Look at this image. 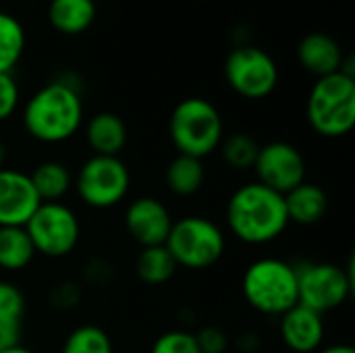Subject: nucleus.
I'll return each instance as SVG.
<instances>
[{
  "label": "nucleus",
  "mask_w": 355,
  "mask_h": 353,
  "mask_svg": "<svg viewBox=\"0 0 355 353\" xmlns=\"http://www.w3.org/2000/svg\"><path fill=\"white\" fill-rule=\"evenodd\" d=\"M83 125V98L71 79H54L42 85L23 106V127L40 144L69 141Z\"/></svg>",
  "instance_id": "obj_1"
},
{
  "label": "nucleus",
  "mask_w": 355,
  "mask_h": 353,
  "mask_svg": "<svg viewBox=\"0 0 355 353\" xmlns=\"http://www.w3.org/2000/svg\"><path fill=\"white\" fill-rule=\"evenodd\" d=\"M227 227L248 246L272 243L289 227L285 198L258 181L243 183L227 202Z\"/></svg>",
  "instance_id": "obj_2"
},
{
  "label": "nucleus",
  "mask_w": 355,
  "mask_h": 353,
  "mask_svg": "<svg viewBox=\"0 0 355 353\" xmlns=\"http://www.w3.org/2000/svg\"><path fill=\"white\" fill-rule=\"evenodd\" d=\"M241 293L252 310L281 318L300 304L297 268L281 258H258L243 273Z\"/></svg>",
  "instance_id": "obj_3"
},
{
  "label": "nucleus",
  "mask_w": 355,
  "mask_h": 353,
  "mask_svg": "<svg viewBox=\"0 0 355 353\" xmlns=\"http://www.w3.org/2000/svg\"><path fill=\"white\" fill-rule=\"evenodd\" d=\"M168 135L179 154L204 160L218 150L225 135V123L210 100L191 96L173 108Z\"/></svg>",
  "instance_id": "obj_4"
},
{
  "label": "nucleus",
  "mask_w": 355,
  "mask_h": 353,
  "mask_svg": "<svg viewBox=\"0 0 355 353\" xmlns=\"http://www.w3.org/2000/svg\"><path fill=\"white\" fill-rule=\"evenodd\" d=\"M306 117L320 137L347 135L355 125V77L341 71L318 77L306 102Z\"/></svg>",
  "instance_id": "obj_5"
},
{
  "label": "nucleus",
  "mask_w": 355,
  "mask_h": 353,
  "mask_svg": "<svg viewBox=\"0 0 355 353\" xmlns=\"http://www.w3.org/2000/svg\"><path fill=\"white\" fill-rule=\"evenodd\" d=\"M164 248L179 268L206 270L223 258L227 237L223 229L206 216H183L173 223Z\"/></svg>",
  "instance_id": "obj_6"
},
{
  "label": "nucleus",
  "mask_w": 355,
  "mask_h": 353,
  "mask_svg": "<svg viewBox=\"0 0 355 353\" xmlns=\"http://www.w3.org/2000/svg\"><path fill=\"white\" fill-rule=\"evenodd\" d=\"M131 189V173L119 156H89L75 177L79 200L96 210L119 206Z\"/></svg>",
  "instance_id": "obj_7"
},
{
  "label": "nucleus",
  "mask_w": 355,
  "mask_h": 353,
  "mask_svg": "<svg viewBox=\"0 0 355 353\" xmlns=\"http://www.w3.org/2000/svg\"><path fill=\"white\" fill-rule=\"evenodd\" d=\"M225 79L237 96L245 100H262L277 89L279 67L266 50L241 44L227 54Z\"/></svg>",
  "instance_id": "obj_8"
},
{
  "label": "nucleus",
  "mask_w": 355,
  "mask_h": 353,
  "mask_svg": "<svg viewBox=\"0 0 355 353\" xmlns=\"http://www.w3.org/2000/svg\"><path fill=\"white\" fill-rule=\"evenodd\" d=\"M35 254L46 258L69 256L81 239L77 214L62 202H42L25 225Z\"/></svg>",
  "instance_id": "obj_9"
},
{
  "label": "nucleus",
  "mask_w": 355,
  "mask_h": 353,
  "mask_svg": "<svg viewBox=\"0 0 355 353\" xmlns=\"http://www.w3.org/2000/svg\"><path fill=\"white\" fill-rule=\"evenodd\" d=\"M354 289L352 262L349 268H343L333 262H310L297 268V293L300 304L327 314L341 308Z\"/></svg>",
  "instance_id": "obj_10"
},
{
  "label": "nucleus",
  "mask_w": 355,
  "mask_h": 353,
  "mask_svg": "<svg viewBox=\"0 0 355 353\" xmlns=\"http://www.w3.org/2000/svg\"><path fill=\"white\" fill-rule=\"evenodd\" d=\"M254 173L258 183L285 196L306 181L308 166L304 154L293 144L270 141L266 146H260L258 158L254 162Z\"/></svg>",
  "instance_id": "obj_11"
},
{
  "label": "nucleus",
  "mask_w": 355,
  "mask_h": 353,
  "mask_svg": "<svg viewBox=\"0 0 355 353\" xmlns=\"http://www.w3.org/2000/svg\"><path fill=\"white\" fill-rule=\"evenodd\" d=\"M173 223L171 210L160 200L150 196L133 200L125 210V229L141 248L164 246Z\"/></svg>",
  "instance_id": "obj_12"
},
{
  "label": "nucleus",
  "mask_w": 355,
  "mask_h": 353,
  "mask_svg": "<svg viewBox=\"0 0 355 353\" xmlns=\"http://www.w3.org/2000/svg\"><path fill=\"white\" fill-rule=\"evenodd\" d=\"M40 204L27 173L0 169V227H25Z\"/></svg>",
  "instance_id": "obj_13"
},
{
  "label": "nucleus",
  "mask_w": 355,
  "mask_h": 353,
  "mask_svg": "<svg viewBox=\"0 0 355 353\" xmlns=\"http://www.w3.org/2000/svg\"><path fill=\"white\" fill-rule=\"evenodd\" d=\"M279 335L289 353H316L324 343L322 314L297 304L281 316Z\"/></svg>",
  "instance_id": "obj_14"
},
{
  "label": "nucleus",
  "mask_w": 355,
  "mask_h": 353,
  "mask_svg": "<svg viewBox=\"0 0 355 353\" xmlns=\"http://www.w3.org/2000/svg\"><path fill=\"white\" fill-rule=\"evenodd\" d=\"M345 52L341 44L322 31H312L304 35L297 44V60L302 69L318 77H327L341 71Z\"/></svg>",
  "instance_id": "obj_15"
},
{
  "label": "nucleus",
  "mask_w": 355,
  "mask_h": 353,
  "mask_svg": "<svg viewBox=\"0 0 355 353\" xmlns=\"http://www.w3.org/2000/svg\"><path fill=\"white\" fill-rule=\"evenodd\" d=\"M85 141L96 156H119L129 139L127 123L114 112H98L85 123Z\"/></svg>",
  "instance_id": "obj_16"
},
{
  "label": "nucleus",
  "mask_w": 355,
  "mask_h": 353,
  "mask_svg": "<svg viewBox=\"0 0 355 353\" xmlns=\"http://www.w3.org/2000/svg\"><path fill=\"white\" fill-rule=\"evenodd\" d=\"M283 198H285V208H287L289 223H295V225H302V227H312V225L320 223L327 216L329 196L316 183L304 181L302 185L293 187Z\"/></svg>",
  "instance_id": "obj_17"
},
{
  "label": "nucleus",
  "mask_w": 355,
  "mask_h": 353,
  "mask_svg": "<svg viewBox=\"0 0 355 353\" xmlns=\"http://www.w3.org/2000/svg\"><path fill=\"white\" fill-rule=\"evenodd\" d=\"M96 15V0H50L46 10L50 27L62 35L85 33L94 25Z\"/></svg>",
  "instance_id": "obj_18"
},
{
  "label": "nucleus",
  "mask_w": 355,
  "mask_h": 353,
  "mask_svg": "<svg viewBox=\"0 0 355 353\" xmlns=\"http://www.w3.org/2000/svg\"><path fill=\"white\" fill-rule=\"evenodd\" d=\"M206 183V166L204 160L193 156L177 154L166 171H164V185L171 193L179 198H191L196 196Z\"/></svg>",
  "instance_id": "obj_19"
},
{
  "label": "nucleus",
  "mask_w": 355,
  "mask_h": 353,
  "mask_svg": "<svg viewBox=\"0 0 355 353\" xmlns=\"http://www.w3.org/2000/svg\"><path fill=\"white\" fill-rule=\"evenodd\" d=\"M29 179L42 202H60L73 187V175L69 166L58 160L40 162L29 173Z\"/></svg>",
  "instance_id": "obj_20"
},
{
  "label": "nucleus",
  "mask_w": 355,
  "mask_h": 353,
  "mask_svg": "<svg viewBox=\"0 0 355 353\" xmlns=\"http://www.w3.org/2000/svg\"><path fill=\"white\" fill-rule=\"evenodd\" d=\"M35 258V248L25 227H0V268L6 273L25 270Z\"/></svg>",
  "instance_id": "obj_21"
},
{
  "label": "nucleus",
  "mask_w": 355,
  "mask_h": 353,
  "mask_svg": "<svg viewBox=\"0 0 355 353\" xmlns=\"http://www.w3.org/2000/svg\"><path fill=\"white\" fill-rule=\"evenodd\" d=\"M177 262L168 254L164 246H152V248H141L135 260V275L141 283L150 287L166 285L175 273H177Z\"/></svg>",
  "instance_id": "obj_22"
},
{
  "label": "nucleus",
  "mask_w": 355,
  "mask_h": 353,
  "mask_svg": "<svg viewBox=\"0 0 355 353\" xmlns=\"http://www.w3.org/2000/svg\"><path fill=\"white\" fill-rule=\"evenodd\" d=\"M27 33L23 23L6 10H0V73H12L23 58Z\"/></svg>",
  "instance_id": "obj_23"
},
{
  "label": "nucleus",
  "mask_w": 355,
  "mask_h": 353,
  "mask_svg": "<svg viewBox=\"0 0 355 353\" xmlns=\"http://www.w3.org/2000/svg\"><path fill=\"white\" fill-rule=\"evenodd\" d=\"M223 162L233 171H250L254 169V162L260 152V144L250 133H233L229 137H223L218 146Z\"/></svg>",
  "instance_id": "obj_24"
},
{
  "label": "nucleus",
  "mask_w": 355,
  "mask_h": 353,
  "mask_svg": "<svg viewBox=\"0 0 355 353\" xmlns=\"http://www.w3.org/2000/svg\"><path fill=\"white\" fill-rule=\"evenodd\" d=\"M60 353H114V347L110 335L102 327L81 325L67 335Z\"/></svg>",
  "instance_id": "obj_25"
},
{
  "label": "nucleus",
  "mask_w": 355,
  "mask_h": 353,
  "mask_svg": "<svg viewBox=\"0 0 355 353\" xmlns=\"http://www.w3.org/2000/svg\"><path fill=\"white\" fill-rule=\"evenodd\" d=\"M23 316H25L23 291L8 281H0V325H23Z\"/></svg>",
  "instance_id": "obj_26"
},
{
  "label": "nucleus",
  "mask_w": 355,
  "mask_h": 353,
  "mask_svg": "<svg viewBox=\"0 0 355 353\" xmlns=\"http://www.w3.org/2000/svg\"><path fill=\"white\" fill-rule=\"evenodd\" d=\"M150 353H200L196 335L189 331H166L154 343Z\"/></svg>",
  "instance_id": "obj_27"
},
{
  "label": "nucleus",
  "mask_w": 355,
  "mask_h": 353,
  "mask_svg": "<svg viewBox=\"0 0 355 353\" xmlns=\"http://www.w3.org/2000/svg\"><path fill=\"white\" fill-rule=\"evenodd\" d=\"M21 102V89L12 73H0V123L8 121Z\"/></svg>",
  "instance_id": "obj_28"
},
{
  "label": "nucleus",
  "mask_w": 355,
  "mask_h": 353,
  "mask_svg": "<svg viewBox=\"0 0 355 353\" xmlns=\"http://www.w3.org/2000/svg\"><path fill=\"white\" fill-rule=\"evenodd\" d=\"M196 343L200 353H227L231 347V339L227 331L218 327H206L196 335Z\"/></svg>",
  "instance_id": "obj_29"
},
{
  "label": "nucleus",
  "mask_w": 355,
  "mask_h": 353,
  "mask_svg": "<svg viewBox=\"0 0 355 353\" xmlns=\"http://www.w3.org/2000/svg\"><path fill=\"white\" fill-rule=\"evenodd\" d=\"M79 300H81V291L71 281H62L54 285L50 291V304L58 310H71L79 304Z\"/></svg>",
  "instance_id": "obj_30"
},
{
  "label": "nucleus",
  "mask_w": 355,
  "mask_h": 353,
  "mask_svg": "<svg viewBox=\"0 0 355 353\" xmlns=\"http://www.w3.org/2000/svg\"><path fill=\"white\" fill-rule=\"evenodd\" d=\"M85 279L92 285H98V287L108 285L112 281V266L108 262L96 258V260L87 262V266H85Z\"/></svg>",
  "instance_id": "obj_31"
},
{
  "label": "nucleus",
  "mask_w": 355,
  "mask_h": 353,
  "mask_svg": "<svg viewBox=\"0 0 355 353\" xmlns=\"http://www.w3.org/2000/svg\"><path fill=\"white\" fill-rule=\"evenodd\" d=\"M23 325H0V352L21 345Z\"/></svg>",
  "instance_id": "obj_32"
},
{
  "label": "nucleus",
  "mask_w": 355,
  "mask_h": 353,
  "mask_svg": "<svg viewBox=\"0 0 355 353\" xmlns=\"http://www.w3.org/2000/svg\"><path fill=\"white\" fill-rule=\"evenodd\" d=\"M237 345H239V350L243 353H258L260 345H262V339L256 333H243L237 339Z\"/></svg>",
  "instance_id": "obj_33"
},
{
  "label": "nucleus",
  "mask_w": 355,
  "mask_h": 353,
  "mask_svg": "<svg viewBox=\"0 0 355 353\" xmlns=\"http://www.w3.org/2000/svg\"><path fill=\"white\" fill-rule=\"evenodd\" d=\"M316 353H355L352 345H329V347H320Z\"/></svg>",
  "instance_id": "obj_34"
},
{
  "label": "nucleus",
  "mask_w": 355,
  "mask_h": 353,
  "mask_svg": "<svg viewBox=\"0 0 355 353\" xmlns=\"http://www.w3.org/2000/svg\"><path fill=\"white\" fill-rule=\"evenodd\" d=\"M6 158H8V148H6V144H2V141H0V169H4Z\"/></svg>",
  "instance_id": "obj_35"
},
{
  "label": "nucleus",
  "mask_w": 355,
  "mask_h": 353,
  "mask_svg": "<svg viewBox=\"0 0 355 353\" xmlns=\"http://www.w3.org/2000/svg\"><path fill=\"white\" fill-rule=\"evenodd\" d=\"M0 353H33L31 350H27V347H23V345H17V347H12V350H6V352H0Z\"/></svg>",
  "instance_id": "obj_36"
}]
</instances>
